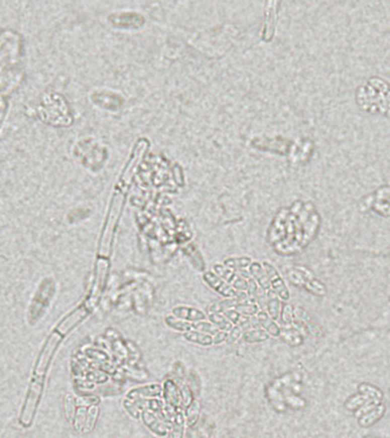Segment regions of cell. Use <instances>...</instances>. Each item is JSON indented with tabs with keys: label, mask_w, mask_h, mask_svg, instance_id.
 I'll list each match as a JSON object with an SVG mask.
<instances>
[{
	"label": "cell",
	"mask_w": 390,
	"mask_h": 438,
	"mask_svg": "<svg viewBox=\"0 0 390 438\" xmlns=\"http://www.w3.org/2000/svg\"><path fill=\"white\" fill-rule=\"evenodd\" d=\"M264 270H265L266 274L268 276V280H270L271 288L273 291H274L277 296L282 299V300H288L290 297L289 290L287 288V285L284 284L282 277L279 275L277 271L271 265V264H267V263H265V265H264Z\"/></svg>",
	"instance_id": "obj_5"
},
{
	"label": "cell",
	"mask_w": 390,
	"mask_h": 438,
	"mask_svg": "<svg viewBox=\"0 0 390 438\" xmlns=\"http://www.w3.org/2000/svg\"><path fill=\"white\" fill-rule=\"evenodd\" d=\"M209 319L211 321V323L215 325V327L218 329L220 331H231L234 325L232 324V322L229 320H227L223 314H217V313H210Z\"/></svg>",
	"instance_id": "obj_18"
},
{
	"label": "cell",
	"mask_w": 390,
	"mask_h": 438,
	"mask_svg": "<svg viewBox=\"0 0 390 438\" xmlns=\"http://www.w3.org/2000/svg\"><path fill=\"white\" fill-rule=\"evenodd\" d=\"M216 337L214 338V344H220L223 340H225L227 338V333L225 331H218V333H216Z\"/></svg>",
	"instance_id": "obj_24"
},
{
	"label": "cell",
	"mask_w": 390,
	"mask_h": 438,
	"mask_svg": "<svg viewBox=\"0 0 390 438\" xmlns=\"http://www.w3.org/2000/svg\"><path fill=\"white\" fill-rule=\"evenodd\" d=\"M171 311L176 319L187 320L189 322H200V321L207 319L205 311L199 308H194V307L177 306L175 308H172Z\"/></svg>",
	"instance_id": "obj_8"
},
{
	"label": "cell",
	"mask_w": 390,
	"mask_h": 438,
	"mask_svg": "<svg viewBox=\"0 0 390 438\" xmlns=\"http://www.w3.org/2000/svg\"><path fill=\"white\" fill-rule=\"evenodd\" d=\"M277 3H267L265 10V24H264V40L270 41L275 30L276 22V7Z\"/></svg>",
	"instance_id": "obj_9"
},
{
	"label": "cell",
	"mask_w": 390,
	"mask_h": 438,
	"mask_svg": "<svg viewBox=\"0 0 390 438\" xmlns=\"http://www.w3.org/2000/svg\"><path fill=\"white\" fill-rule=\"evenodd\" d=\"M163 388H164V396H166V400L169 404H171L173 406L178 405L180 402V397H179L178 389H177V386L173 384V381L171 380L166 381Z\"/></svg>",
	"instance_id": "obj_16"
},
{
	"label": "cell",
	"mask_w": 390,
	"mask_h": 438,
	"mask_svg": "<svg viewBox=\"0 0 390 438\" xmlns=\"http://www.w3.org/2000/svg\"><path fill=\"white\" fill-rule=\"evenodd\" d=\"M184 338L186 340L194 342V344L206 346V347L211 346L214 344V338L209 335H207V333H203L200 331H186L184 332Z\"/></svg>",
	"instance_id": "obj_12"
},
{
	"label": "cell",
	"mask_w": 390,
	"mask_h": 438,
	"mask_svg": "<svg viewBox=\"0 0 390 438\" xmlns=\"http://www.w3.org/2000/svg\"><path fill=\"white\" fill-rule=\"evenodd\" d=\"M162 393V387L160 385H150L143 386V387H137L132 390H129L128 397L129 398H143V397H157L160 396Z\"/></svg>",
	"instance_id": "obj_10"
},
{
	"label": "cell",
	"mask_w": 390,
	"mask_h": 438,
	"mask_svg": "<svg viewBox=\"0 0 390 438\" xmlns=\"http://www.w3.org/2000/svg\"><path fill=\"white\" fill-rule=\"evenodd\" d=\"M258 309L259 307L255 305V303H250V302H241V303L238 302L235 307V310H237L241 315L245 316V318H248V316L250 318V316H253L254 314H257L259 311Z\"/></svg>",
	"instance_id": "obj_21"
},
{
	"label": "cell",
	"mask_w": 390,
	"mask_h": 438,
	"mask_svg": "<svg viewBox=\"0 0 390 438\" xmlns=\"http://www.w3.org/2000/svg\"><path fill=\"white\" fill-rule=\"evenodd\" d=\"M5 110H6V102L3 97H0V122H2V119L4 116V113H5Z\"/></svg>",
	"instance_id": "obj_25"
},
{
	"label": "cell",
	"mask_w": 390,
	"mask_h": 438,
	"mask_svg": "<svg viewBox=\"0 0 390 438\" xmlns=\"http://www.w3.org/2000/svg\"><path fill=\"white\" fill-rule=\"evenodd\" d=\"M257 319L259 320L260 325L262 327L265 328V331L268 333L270 336H279L280 335V329L277 327V324L275 323V321H273L270 315H268L266 311H259Z\"/></svg>",
	"instance_id": "obj_15"
},
{
	"label": "cell",
	"mask_w": 390,
	"mask_h": 438,
	"mask_svg": "<svg viewBox=\"0 0 390 438\" xmlns=\"http://www.w3.org/2000/svg\"><path fill=\"white\" fill-rule=\"evenodd\" d=\"M238 303V300L236 298H227L225 300H220L216 303H212L209 308L210 313H217L222 314L227 311L229 309H235L236 305Z\"/></svg>",
	"instance_id": "obj_17"
},
{
	"label": "cell",
	"mask_w": 390,
	"mask_h": 438,
	"mask_svg": "<svg viewBox=\"0 0 390 438\" xmlns=\"http://www.w3.org/2000/svg\"><path fill=\"white\" fill-rule=\"evenodd\" d=\"M184 427H185L184 412L181 411L180 407H178V409L176 410V414H175V422H173L172 438H183Z\"/></svg>",
	"instance_id": "obj_20"
},
{
	"label": "cell",
	"mask_w": 390,
	"mask_h": 438,
	"mask_svg": "<svg viewBox=\"0 0 390 438\" xmlns=\"http://www.w3.org/2000/svg\"><path fill=\"white\" fill-rule=\"evenodd\" d=\"M250 272L251 274L253 275V277L257 282H259V285L262 287L265 291H268V290H271V283L270 280H268V276L266 274L265 270H264V267H262L259 265V264H252V265L250 266Z\"/></svg>",
	"instance_id": "obj_13"
},
{
	"label": "cell",
	"mask_w": 390,
	"mask_h": 438,
	"mask_svg": "<svg viewBox=\"0 0 390 438\" xmlns=\"http://www.w3.org/2000/svg\"><path fill=\"white\" fill-rule=\"evenodd\" d=\"M166 324L169 328L173 329L177 331H200L203 333H210V335H216L218 333V329H217L212 323L208 322H198V323H188L186 321H181L179 319L172 318V316H168L166 319Z\"/></svg>",
	"instance_id": "obj_2"
},
{
	"label": "cell",
	"mask_w": 390,
	"mask_h": 438,
	"mask_svg": "<svg viewBox=\"0 0 390 438\" xmlns=\"http://www.w3.org/2000/svg\"><path fill=\"white\" fill-rule=\"evenodd\" d=\"M225 265L229 268H244L251 265V260L249 258H233L227 259Z\"/></svg>",
	"instance_id": "obj_22"
},
{
	"label": "cell",
	"mask_w": 390,
	"mask_h": 438,
	"mask_svg": "<svg viewBox=\"0 0 390 438\" xmlns=\"http://www.w3.org/2000/svg\"><path fill=\"white\" fill-rule=\"evenodd\" d=\"M203 280L209 287L215 290L216 292L222 294L225 298H236L237 293L231 285L226 283L222 277H219L217 274H214L212 272H207L203 274Z\"/></svg>",
	"instance_id": "obj_4"
},
{
	"label": "cell",
	"mask_w": 390,
	"mask_h": 438,
	"mask_svg": "<svg viewBox=\"0 0 390 438\" xmlns=\"http://www.w3.org/2000/svg\"><path fill=\"white\" fill-rule=\"evenodd\" d=\"M217 275L228 283L233 289H236L238 291H246L248 290V282L236 272L232 271L229 267H225L222 265H216L214 267Z\"/></svg>",
	"instance_id": "obj_3"
},
{
	"label": "cell",
	"mask_w": 390,
	"mask_h": 438,
	"mask_svg": "<svg viewBox=\"0 0 390 438\" xmlns=\"http://www.w3.org/2000/svg\"><path fill=\"white\" fill-rule=\"evenodd\" d=\"M62 337L63 336L57 331L51 332V335L48 337V339H47L45 346H43V348L40 352V355H39L37 365L36 368H34L32 383L31 386H30L27 401L24 403L23 410H22V415L20 419L21 423L23 424L24 427H28L31 424L34 414H36L38 402H39V398H40V394L42 389L43 377H45L47 368L49 366L50 359L55 352L56 347L58 346L59 341L62 340Z\"/></svg>",
	"instance_id": "obj_1"
},
{
	"label": "cell",
	"mask_w": 390,
	"mask_h": 438,
	"mask_svg": "<svg viewBox=\"0 0 390 438\" xmlns=\"http://www.w3.org/2000/svg\"><path fill=\"white\" fill-rule=\"evenodd\" d=\"M142 418L144 420V422L147 427H149L152 431L158 433V435L163 436L166 431H164V427L162 426V423L159 421L158 418L155 417V415L152 413V412L149 411H143L142 413Z\"/></svg>",
	"instance_id": "obj_14"
},
{
	"label": "cell",
	"mask_w": 390,
	"mask_h": 438,
	"mask_svg": "<svg viewBox=\"0 0 390 438\" xmlns=\"http://www.w3.org/2000/svg\"><path fill=\"white\" fill-rule=\"evenodd\" d=\"M87 315H88V309H87L85 306L79 307V308L76 309L75 311H72L70 315H68L67 318H65L62 322L57 325L56 331L60 333L62 336H65L69 331H71L78 323H80Z\"/></svg>",
	"instance_id": "obj_6"
},
{
	"label": "cell",
	"mask_w": 390,
	"mask_h": 438,
	"mask_svg": "<svg viewBox=\"0 0 390 438\" xmlns=\"http://www.w3.org/2000/svg\"><path fill=\"white\" fill-rule=\"evenodd\" d=\"M224 316L225 318H226L227 320H229L232 322V324H238L241 322V321H243L244 319H245V316H243V315H241L240 313H238L237 310H232V309H229V310H227V311H225L224 313Z\"/></svg>",
	"instance_id": "obj_23"
},
{
	"label": "cell",
	"mask_w": 390,
	"mask_h": 438,
	"mask_svg": "<svg viewBox=\"0 0 390 438\" xmlns=\"http://www.w3.org/2000/svg\"><path fill=\"white\" fill-rule=\"evenodd\" d=\"M243 339L249 344H254V342H263L268 340L270 339V335L265 330L253 329V330H249L244 333Z\"/></svg>",
	"instance_id": "obj_19"
},
{
	"label": "cell",
	"mask_w": 390,
	"mask_h": 438,
	"mask_svg": "<svg viewBox=\"0 0 390 438\" xmlns=\"http://www.w3.org/2000/svg\"><path fill=\"white\" fill-rule=\"evenodd\" d=\"M259 327H262V325H260L257 318H245L243 321L236 324L235 327H233L229 335L227 336V342L228 344H234V342L240 339L241 336L243 337L246 331L251 330V329H259Z\"/></svg>",
	"instance_id": "obj_7"
},
{
	"label": "cell",
	"mask_w": 390,
	"mask_h": 438,
	"mask_svg": "<svg viewBox=\"0 0 390 438\" xmlns=\"http://www.w3.org/2000/svg\"><path fill=\"white\" fill-rule=\"evenodd\" d=\"M266 294H267L266 313H268V315H270V318L273 321H277L279 320L280 308H281V303H280L279 298H277V294L273 291L272 289L266 291Z\"/></svg>",
	"instance_id": "obj_11"
}]
</instances>
